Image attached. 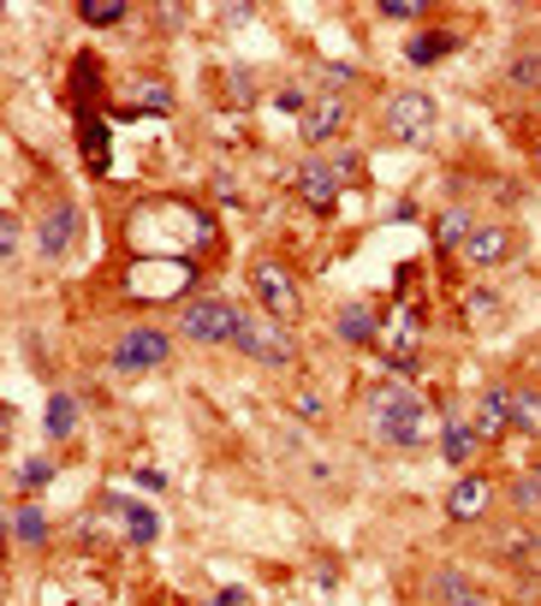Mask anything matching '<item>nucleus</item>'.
Segmentation results:
<instances>
[{
  "label": "nucleus",
  "instance_id": "15",
  "mask_svg": "<svg viewBox=\"0 0 541 606\" xmlns=\"http://www.w3.org/2000/svg\"><path fill=\"white\" fill-rule=\"evenodd\" d=\"M333 333L345 339V345H382V333H387V321H382V309L375 304H345L340 316H333Z\"/></svg>",
  "mask_w": 541,
  "mask_h": 606
},
{
  "label": "nucleus",
  "instance_id": "5",
  "mask_svg": "<svg viewBox=\"0 0 541 606\" xmlns=\"http://www.w3.org/2000/svg\"><path fill=\"white\" fill-rule=\"evenodd\" d=\"M251 291H256L262 316H274V321H298L303 316V291H298V279H291L280 262H256V268H251Z\"/></svg>",
  "mask_w": 541,
  "mask_h": 606
},
{
  "label": "nucleus",
  "instance_id": "7",
  "mask_svg": "<svg viewBox=\"0 0 541 606\" xmlns=\"http://www.w3.org/2000/svg\"><path fill=\"white\" fill-rule=\"evenodd\" d=\"M434 131V96L429 90H399L387 101V137L393 143H422Z\"/></svg>",
  "mask_w": 541,
  "mask_h": 606
},
{
  "label": "nucleus",
  "instance_id": "40",
  "mask_svg": "<svg viewBox=\"0 0 541 606\" xmlns=\"http://www.w3.org/2000/svg\"><path fill=\"white\" fill-rule=\"evenodd\" d=\"M232 101H239V108H251V101H256V90H251V78H232Z\"/></svg>",
  "mask_w": 541,
  "mask_h": 606
},
{
  "label": "nucleus",
  "instance_id": "43",
  "mask_svg": "<svg viewBox=\"0 0 541 606\" xmlns=\"http://www.w3.org/2000/svg\"><path fill=\"white\" fill-rule=\"evenodd\" d=\"M536 173H541V143H536Z\"/></svg>",
  "mask_w": 541,
  "mask_h": 606
},
{
  "label": "nucleus",
  "instance_id": "26",
  "mask_svg": "<svg viewBox=\"0 0 541 606\" xmlns=\"http://www.w3.org/2000/svg\"><path fill=\"white\" fill-rule=\"evenodd\" d=\"M78 19L90 24V31H113V24H125V19H131V7H125V0H84Z\"/></svg>",
  "mask_w": 541,
  "mask_h": 606
},
{
  "label": "nucleus",
  "instance_id": "9",
  "mask_svg": "<svg viewBox=\"0 0 541 606\" xmlns=\"http://www.w3.org/2000/svg\"><path fill=\"white\" fill-rule=\"evenodd\" d=\"M511 250H518V239H511V227H506V220H476V232L464 239L459 256L471 262V268H500Z\"/></svg>",
  "mask_w": 541,
  "mask_h": 606
},
{
  "label": "nucleus",
  "instance_id": "21",
  "mask_svg": "<svg viewBox=\"0 0 541 606\" xmlns=\"http://www.w3.org/2000/svg\"><path fill=\"white\" fill-rule=\"evenodd\" d=\"M12 536H19V547H48V536H54L48 511H42L36 499H24V506L12 511Z\"/></svg>",
  "mask_w": 541,
  "mask_h": 606
},
{
  "label": "nucleus",
  "instance_id": "23",
  "mask_svg": "<svg viewBox=\"0 0 541 606\" xmlns=\"http://www.w3.org/2000/svg\"><path fill=\"white\" fill-rule=\"evenodd\" d=\"M476 232V220L471 209H446V214H434V244L441 250H464V239Z\"/></svg>",
  "mask_w": 541,
  "mask_h": 606
},
{
  "label": "nucleus",
  "instance_id": "6",
  "mask_svg": "<svg viewBox=\"0 0 541 606\" xmlns=\"http://www.w3.org/2000/svg\"><path fill=\"white\" fill-rule=\"evenodd\" d=\"M167 357H173V339L161 328H143V321H137V328H125L120 339H113V357L108 363L120 368V375H143V368H161Z\"/></svg>",
  "mask_w": 541,
  "mask_h": 606
},
{
  "label": "nucleus",
  "instance_id": "32",
  "mask_svg": "<svg viewBox=\"0 0 541 606\" xmlns=\"http://www.w3.org/2000/svg\"><path fill=\"white\" fill-rule=\"evenodd\" d=\"M291 410H298L303 422H321V417H328V405H321V393H310V387H303L298 398H291Z\"/></svg>",
  "mask_w": 541,
  "mask_h": 606
},
{
  "label": "nucleus",
  "instance_id": "25",
  "mask_svg": "<svg viewBox=\"0 0 541 606\" xmlns=\"http://www.w3.org/2000/svg\"><path fill=\"white\" fill-rule=\"evenodd\" d=\"M42 428H48V440H66L71 428H78V398H71V393H54V398H48V417H42Z\"/></svg>",
  "mask_w": 541,
  "mask_h": 606
},
{
  "label": "nucleus",
  "instance_id": "33",
  "mask_svg": "<svg viewBox=\"0 0 541 606\" xmlns=\"http://www.w3.org/2000/svg\"><path fill=\"white\" fill-rule=\"evenodd\" d=\"M310 101H316V96H303L298 84H291V90H274V108H280V113H298V120H303V108H310Z\"/></svg>",
  "mask_w": 541,
  "mask_h": 606
},
{
  "label": "nucleus",
  "instance_id": "41",
  "mask_svg": "<svg viewBox=\"0 0 541 606\" xmlns=\"http://www.w3.org/2000/svg\"><path fill=\"white\" fill-rule=\"evenodd\" d=\"M214 606H251V595H244V588H221V595H214Z\"/></svg>",
  "mask_w": 541,
  "mask_h": 606
},
{
  "label": "nucleus",
  "instance_id": "4",
  "mask_svg": "<svg viewBox=\"0 0 541 606\" xmlns=\"http://www.w3.org/2000/svg\"><path fill=\"white\" fill-rule=\"evenodd\" d=\"M197 279V268L191 262H137L131 268V279H125V291L131 298H143V304H167V298H185V286Z\"/></svg>",
  "mask_w": 541,
  "mask_h": 606
},
{
  "label": "nucleus",
  "instance_id": "44",
  "mask_svg": "<svg viewBox=\"0 0 541 606\" xmlns=\"http://www.w3.org/2000/svg\"><path fill=\"white\" fill-rule=\"evenodd\" d=\"M536 387H541V357H536Z\"/></svg>",
  "mask_w": 541,
  "mask_h": 606
},
{
  "label": "nucleus",
  "instance_id": "2",
  "mask_svg": "<svg viewBox=\"0 0 541 606\" xmlns=\"http://www.w3.org/2000/svg\"><path fill=\"white\" fill-rule=\"evenodd\" d=\"M239 351L262 368H291L298 363V339H291V321H274V316H244L239 328Z\"/></svg>",
  "mask_w": 541,
  "mask_h": 606
},
{
  "label": "nucleus",
  "instance_id": "42",
  "mask_svg": "<svg viewBox=\"0 0 541 606\" xmlns=\"http://www.w3.org/2000/svg\"><path fill=\"white\" fill-rule=\"evenodd\" d=\"M441 606H494L488 595H476V588H471V595H459V601H441Z\"/></svg>",
  "mask_w": 541,
  "mask_h": 606
},
{
  "label": "nucleus",
  "instance_id": "36",
  "mask_svg": "<svg viewBox=\"0 0 541 606\" xmlns=\"http://www.w3.org/2000/svg\"><path fill=\"white\" fill-rule=\"evenodd\" d=\"M328 167L340 173V179H357V173H363V161L351 155V150H340V155H328Z\"/></svg>",
  "mask_w": 541,
  "mask_h": 606
},
{
  "label": "nucleus",
  "instance_id": "35",
  "mask_svg": "<svg viewBox=\"0 0 541 606\" xmlns=\"http://www.w3.org/2000/svg\"><path fill=\"white\" fill-rule=\"evenodd\" d=\"M316 78H321V84H328V96H333V90H345V84H351V78H357V66H321V71H316Z\"/></svg>",
  "mask_w": 541,
  "mask_h": 606
},
{
  "label": "nucleus",
  "instance_id": "24",
  "mask_svg": "<svg viewBox=\"0 0 541 606\" xmlns=\"http://www.w3.org/2000/svg\"><path fill=\"white\" fill-rule=\"evenodd\" d=\"M125 113H155V120H161V113H173V90H167L161 78H137V90H131V108H125Z\"/></svg>",
  "mask_w": 541,
  "mask_h": 606
},
{
  "label": "nucleus",
  "instance_id": "13",
  "mask_svg": "<svg viewBox=\"0 0 541 606\" xmlns=\"http://www.w3.org/2000/svg\"><path fill=\"white\" fill-rule=\"evenodd\" d=\"M471 428L476 440H500L511 428V381H494V387H482L476 410H471Z\"/></svg>",
  "mask_w": 541,
  "mask_h": 606
},
{
  "label": "nucleus",
  "instance_id": "18",
  "mask_svg": "<svg viewBox=\"0 0 541 606\" xmlns=\"http://www.w3.org/2000/svg\"><path fill=\"white\" fill-rule=\"evenodd\" d=\"M511 428L541 440V387L536 381H511Z\"/></svg>",
  "mask_w": 541,
  "mask_h": 606
},
{
  "label": "nucleus",
  "instance_id": "12",
  "mask_svg": "<svg viewBox=\"0 0 541 606\" xmlns=\"http://www.w3.org/2000/svg\"><path fill=\"white\" fill-rule=\"evenodd\" d=\"M488 506H494V482L464 470V476L452 482V494H446V517H452V524H482Z\"/></svg>",
  "mask_w": 541,
  "mask_h": 606
},
{
  "label": "nucleus",
  "instance_id": "3",
  "mask_svg": "<svg viewBox=\"0 0 541 606\" xmlns=\"http://www.w3.org/2000/svg\"><path fill=\"white\" fill-rule=\"evenodd\" d=\"M179 328H185V339H197V345H239L244 309H232L227 298H191Z\"/></svg>",
  "mask_w": 541,
  "mask_h": 606
},
{
  "label": "nucleus",
  "instance_id": "22",
  "mask_svg": "<svg viewBox=\"0 0 541 606\" xmlns=\"http://www.w3.org/2000/svg\"><path fill=\"white\" fill-rule=\"evenodd\" d=\"M54 476H60V464H54L48 452H42V458H19V470H12V487H19V494H42V487H48Z\"/></svg>",
  "mask_w": 541,
  "mask_h": 606
},
{
  "label": "nucleus",
  "instance_id": "14",
  "mask_svg": "<svg viewBox=\"0 0 541 606\" xmlns=\"http://www.w3.org/2000/svg\"><path fill=\"white\" fill-rule=\"evenodd\" d=\"M340 131H345V101L321 90V96L310 101V108H303V120H298V137H303V143H316V150H321V143H333V137H340Z\"/></svg>",
  "mask_w": 541,
  "mask_h": 606
},
{
  "label": "nucleus",
  "instance_id": "29",
  "mask_svg": "<svg viewBox=\"0 0 541 606\" xmlns=\"http://www.w3.org/2000/svg\"><path fill=\"white\" fill-rule=\"evenodd\" d=\"M464 316H471V328H494V321H500V298H494V291H471Z\"/></svg>",
  "mask_w": 541,
  "mask_h": 606
},
{
  "label": "nucleus",
  "instance_id": "34",
  "mask_svg": "<svg viewBox=\"0 0 541 606\" xmlns=\"http://www.w3.org/2000/svg\"><path fill=\"white\" fill-rule=\"evenodd\" d=\"M382 19H393V24H411V19H422V7H417V0H382Z\"/></svg>",
  "mask_w": 541,
  "mask_h": 606
},
{
  "label": "nucleus",
  "instance_id": "10",
  "mask_svg": "<svg viewBox=\"0 0 541 606\" xmlns=\"http://www.w3.org/2000/svg\"><path fill=\"white\" fill-rule=\"evenodd\" d=\"M291 185H298V197L310 202L316 214H333V209H340V190H345V179L328 167V161H303Z\"/></svg>",
  "mask_w": 541,
  "mask_h": 606
},
{
  "label": "nucleus",
  "instance_id": "19",
  "mask_svg": "<svg viewBox=\"0 0 541 606\" xmlns=\"http://www.w3.org/2000/svg\"><path fill=\"white\" fill-rule=\"evenodd\" d=\"M108 511H120V524H125V541H137V547H150L161 536V517L150 506H137V499H108Z\"/></svg>",
  "mask_w": 541,
  "mask_h": 606
},
{
  "label": "nucleus",
  "instance_id": "11",
  "mask_svg": "<svg viewBox=\"0 0 541 606\" xmlns=\"http://www.w3.org/2000/svg\"><path fill=\"white\" fill-rule=\"evenodd\" d=\"M78 227H84V214H78V202H54L48 214H42V227H36V250L42 256H66L71 244H78Z\"/></svg>",
  "mask_w": 541,
  "mask_h": 606
},
{
  "label": "nucleus",
  "instance_id": "31",
  "mask_svg": "<svg viewBox=\"0 0 541 606\" xmlns=\"http://www.w3.org/2000/svg\"><path fill=\"white\" fill-rule=\"evenodd\" d=\"M19 239H24V220L7 214L0 220V256H7V268H19Z\"/></svg>",
  "mask_w": 541,
  "mask_h": 606
},
{
  "label": "nucleus",
  "instance_id": "17",
  "mask_svg": "<svg viewBox=\"0 0 541 606\" xmlns=\"http://www.w3.org/2000/svg\"><path fill=\"white\" fill-rule=\"evenodd\" d=\"M459 48H464V36L446 31V24H434V31H417L411 42H405V60H411V66H434V60H446V54H459Z\"/></svg>",
  "mask_w": 541,
  "mask_h": 606
},
{
  "label": "nucleus",
  "instance_id": "16",
  "mask_svg": "<svg viewBox=\"0 0 541 606\" xmlns=\"http://www.w3.org/2000/svg\"><path fill=\"white\" fill-rule=\"evenodd\" d=\"M78 150H84V167L96 173V179H108L113 155H108V120L90 108H78Z\"/></svg>",
  "mask_w": 541,
  "mask_h": 606
},
{
  "label": "nucleus",
  "instance_id": "8",
  "mask_svg": "<svg viewBox=\"0 0 541 606\" xmlns=\"http://www.w3.org/2000/svg\"><path fill=\"white\" fill-rule=\"evenodd\" d=\"M382 357H387V375L393 381H417L422 375V321L417 316H399L382 333Z\"/></svg>",
  "mask_w": 541,
  "mask_h": 606
},
{
  "label": "nucleus",
  "instance_id": "39",
  "mask_svg": "<svg viewBox=\"0 0 541 606\" xmlns=\"http://www.w3.org/2000/svg\"><path fill=\"white\" fill-rule=\"evenodd\" d=\"M155 19L167 24V31H179V24H185V7H155Z\"/></svg>",
  "mask_w": 541,
  "mask_h": 606
},
{
  "label": "nucleus",
  "instance_id": "20",
  "mask_svg": "<svg viewBox=\"0 0 541 606\" xmlns=\"http://www.w3.org/2000/svg\"><path fill=\"white\" fill-rule=\"evenodd\" d=\"M476 447H482V440H476V428H471V417H446L441 422V452H446V464H471V458H476Z\"/></svg>",
  "mask_w": 541,
  "mask_h": 606
},
{
  "label": "nucleus",
  "instance_id": "38",
  "mask_svg": "<svg viewBox=\"0 0 541 606\" xmlns=\"http://www.w3.org/2000/svg\"><path fill=\"white\" fill-rule=\"evenodd\" d=\"M214 197H221V202H239V185H232V173H214Z\"/></svg>",
  "mask_w": 541,
  "mask_h": 606
},
{
  "label": "nucleus",
  "instance_id": "1",
  "mask_svg": "<svg viewBox=\"0 0 541 606\" xmlns=\"http://www.w3.org/2000/svg\"><path fill=\"white\" fill-rule=\"evenodd\" d=\"M369 428L387 447L417 452L422 440H429V398H417L405 381H382V387L369 393Z\"/></svg>",
  "mask_w": 541,
  "mask_h": 606
},
{
  "label": "nucleus",
  "instance_id": "37",
  "mask_svg": "<svg viewBox=\"0 0 541 606\" xmlns=\"http://www.w3.org/2000/svg\"><path fill=\"white\" fill-rule=\"evenodd\" d=\"M131 482H137V487H150V494H155V487H167V476H161V470H131Z\"/></svg>",
  "mask_w": 541,
  "mask_h": 606
},
{
  "label": "nucleus",
  "instance_id": "28",
  "mask_svg": "<svg viewBox=\"0 0 541 606\" xmlns=\"http://www.w3.org/2000/svg\"><path fill=\"white\" fill-rule=\"evenodd\" d=\"M506 84H518V90H541V54H518V60L506 66Z\"/></svg>",
  "mask_w": 541,
  "mask_h": 606
},
{
  "label": "nucleus",
  "instance_id": "27",
  "mask_svg": "<svg viewBox=\"0 0 541 606\" xmlns=\"http://www.w3.org/2000/svg\"><path fill=\"white\" fill-rule=\"evenodd\" d=\"M506 559H511L523 576H541V536H511V541H506Z\"/></svg>",
  "mask_w": 541,
  "mask_h": 606
},
{
  "label": "nucleus",
  "instance_id": "30",
  "mask_svg": "<svg viewBox=\"0 0 541 606\" xmlns=\"http://www.w3.org/2000/svg\"><path fill=\"white\" fill-rule=\"evenodd\" d=\"M511 506H518V511H541V476H536V470L511 482Z\"/></svg>",
  "mask_w": 541,
  "mask_h": 606
}]
</instances>
